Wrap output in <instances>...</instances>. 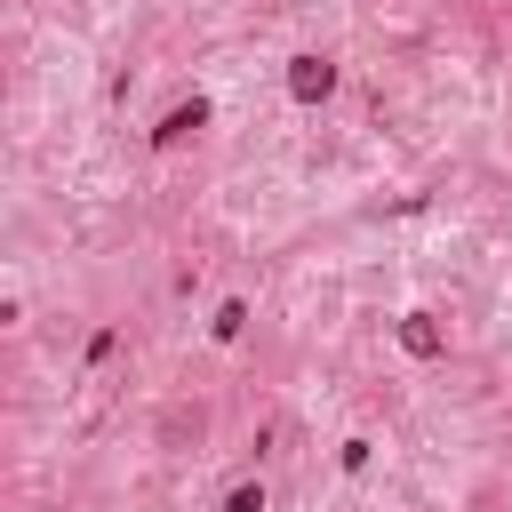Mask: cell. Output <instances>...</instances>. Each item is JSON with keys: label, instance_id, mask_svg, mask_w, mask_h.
Masks as SVG:
<instances>
[{"label": "cell", "instance_id": "cell-1", "mask_svg": "<svg viewBox=\"0 0 512 512\" xmlns=\"http://www.w3.org/2000/svg\"><path fill=\"white\" fill-rule=\"evenodd\" d=\"M328 88H336V64H328V56H296V64H288V96H296V104H320Z\"/></svg>", "mask_w": 512, "mask_h": 512}, {"label": "cell", "instance_id": "cell-3", "mask_svg": "<svg viewBox=\"0 0 512 512\" xmlns=\"http://www.w3.org/2000/svg\"><path fill=\"white\" fill-rule=\"evenodd\" d=\"M400 344H408L416 360H440V352H448V336L432 328V312H408V320H400Z\"/></svg>", "mask_w": 512, "mask_h": 512}, {"label": "cell", "instance_id": "cell-2", "mask_svg": "<svg viewBox=\"0 0 512 512\" xmlns=\"http://www.w3.org/2000/svg\"><path fill=\"white\" fill-rule=\"evenodd\" d=\"M192 128H208V96H192V104H176V112H168V120L152 128V152H176V144H184Z\"/></svg>", "mask_w": 512, "mask_h": 512}, {"label": "cell", "instance_id": "cell-5", "mask_svg": "<svg viewBox=\"0 0 512 512\" xmlns=\"http://www.w3.org/2000/svg\"><path fill=\"white\" fill-rule=\"evenodd\" d=\"M224 512H264V488H256V480H240V488L224 496Z\"/></svg>", "mask_w": 512, "mask_h": 512}, {"label": "cell", "instance_id": "cell-4", "mask_svg": "<svg viewBox=\"0 0 512 512\" xmlns=\"http://www.w3.org/2000/svg\"><path fill=\"white\" fill-rule=\"evenodd\" d=\"M240 328H248V304H216V336H224V344H232V336H240Z\"/></svg>", "mask_w": 512, "mask_h": 512}]
</instances>
